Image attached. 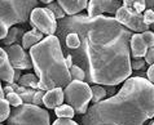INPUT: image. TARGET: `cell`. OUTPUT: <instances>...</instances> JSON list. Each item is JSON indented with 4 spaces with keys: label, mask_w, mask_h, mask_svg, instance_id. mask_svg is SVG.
Here are the masks:
<instances>
[{
    "label": "cell",
    "mask_w": 154,
    "mask_h": 125,
    "mask_svg": "<svg viewBox=\"0 0 154 125\" xmlns=\"http://www.w3.org/2000/svg\"><path fill=\"white\" fill-rule=\"evenodd\" d=\"M69 32H76L80 46L67 52L74 64L85 72V81L97 85H118L130 79L131 37L134 34L110 16H66L58 21L60 41Z\"/></svg>",
    "instance_id": "obj_1"
},
{
    "label": "cell",
    "mask_w": 154,
    "mask_h": 125,
    "mask_svg": "<svg viewBox=\"0 0 154 125\" xmlns=\"http://www.w3.org/2000/svg\"><path fill=\"white\" fill-rule=\"evenodd\" d=\"M154 118V84L135 76L125 81L113 97L92 105L82 116V125H145Z\"/></svg>",
    "instance_id": "obj_2"
},
{
    "label": "cell",
    "mask_w": 154,
    "mask_h": 125,
    "mask_svg": "<svg viewBox=\"0 0 154 125\" xmlns=\"http://www.w3.org/2000/svg\"><path fill=\"white\" fill-rule=\"evenodd\" d=\"M30 55L39 77V90L65 89L71 83L70 68L63 57V49L57 35L45 36L39 44L30 49Z\"/></svg>",
    "instance_id": "obj_3"
},
{
    "label": "cell",
    "mask_w": 154,
    "mask_h": 125,
    "mask_svg": "<svg viewBox=\"0 0 154 125\" xmlns=\"http://www.w3.org/2000/svg\"><path fill=\"white\" fill-rule=\"evenodd\" d=\"M0 39L4 40L9 30L17 23H26L35 8L38 0H0Z\"/></svg>",
    "instance_id": "obj_4"
},
{
    "label": "cell",
    "mask_w": 154,
    "mask_h": 125,
    "mask_svg": "<svg viewBox=\"0 0 154 125\" xmlns=\"http://www.w3.org/2000/svg\"><path fill=\"white\" fill-rule=\"evenodd\" d=\"M7 125H51V118L47 110L32 103H23L12 110Z\"/></svg>",
    "instance_id": "obj_5"
},
{
    "label": "cell",
    "mask_w": 154,
    "mask_h": 125,
    "mask_svg": "<svg viewBox=\"0 0 154 125\" xmlns=\"http://www.w3.org/2000/svg\"><path fill=\"white\" fill-rule=\"evenodd\" d=\"M66 105L74 109L76 115H85L92 101V89L87 81H71L63 89Z\"/></svg>",
    "instance_id": "obj_6"
},
{
    "label": "cell",
    "mask_w": 154,
    "mask_h": 125,
    "mask_svg": "<svg viewBox=\"0 0 154 125\" xmlns=\"http://www.w3.org/2000/svg\"><path fill=\"white\" fill-rule=\"evenodd\" d=\"M56 16L48 8H35L30 17V26L32 28H38L45 36L56 35L58 22Z\"/></svg>",
    "instance_id": "obj_7"
},
{
    "label": "cell",
    "mask_w": 154,
    "mask_h": 125,
    "mask_svg": "<svg viewBox=\"0 0 154 125\" xmlns=\"http://www.w3.org/2000/svg\"><path fill=\"white\" fill-rule=\"evenodd\" d=\"M115 19L121 25L125 26L126 28L137 34H143L150 28V26L145 23L143 13H137L134 9H128L126 7L119 8L117 14H115Z\"/></svg>",
    "instance_id": "obj_8"
},
{
    "label": "cell",
    "mask_w": 154,
    "mask_h": 125,
    "mask_svg": "<svg viewBox=\"0 0 154 125\" xmlns=\"http://www.w3.org/2000/svg\"><path fill=\"white\" fill-rule=\"evenodd\" d=\"M121 7H123L122 0H89L87 16L97 17L104 16L105 13L110 16H115Z\"/></svg>",
    "instance_id": "obj_9"
},
{
    "label": "cell",
    "mask_w": 154,
    "mask_h": 125,
    "mask_svg": "<svg viewBox=\"0 0 154 125\" xmlns=\"http://www.w3.org/2000/svg\"><path fill=\"white\" fill-rule=\"evenodd\" d=\"M4 49H5L8 57H9V61L14 68H18V70H30V68L34 67L31 55L25 52L22 45L14 44L11 46H5Z\"/></svg>",
    "instance_id": "obj_10"
},
{
    "label": "cell",
    "mask_w": 154,
    "mask_h": 125,
    "mask_svg": "<svg viewBox=\"0 0 154 125\" xmlns=\"http://www.w3.org/2000/svg\"><path fill=\"white\" fill-rule=\"evenodd\" d=\"M14 75L16 68L12 66L7 52L4 48H0V77L4 83L7 84H14Z\"/></svg>",
    "instance_id": "obj_11"
},
{
    "label": "cell",
    "mask_w": 154,
    "mask_h": 125,
    "mask_svg": "<svg viewBox=\"0 0 154 125\" xmlns=\"http://www.w3.org/2000/svg\"><path fill=\"white\" fill-rule=\"evenodd\" d=\"M148 45L141 34H134L131 37V57L134 59L145 58L148 53Z\"/></svg>",
    "instance_id": "obj_12"
},
{
    "label": "cell",
    "mask_w": 154,
    "mask_h": 125,
    "mask_svg": "<svg viewBox=\"0 0 154 125\" xmlns=\"http://www.w3.org/2000/svg\"><path fill=\"white\" fill-rule=\"evenodd\" d=\"M63 101H65V93H63L62 88H56V89H51L48 92H45L44 100L43 103L47 109L49 110H54L56 107L61 106Z\"/></svg>",
    "instance_id": "obj_13"
},
{
    "label": "cell",
    "mask_w": 154,
    "mask_h": 125,
    "mask_svg": "<svg viewBox=\"0 0 154 125\" xmlns=\"http://www.w3.org/2000/svg\"><path fill=\"white\" fill-rule=\"evenodd\" d=\"M57 3L62 7L66 16H76L88 8L89 0H57Z\"/></svg>",
    "instance_id": "obj_14"
},
{
    "label": "cell",
    "mask_w": 154,
    "mask_h": 125,
    "mask_svg": "<svg viewBox=\"0 0 154 125\" xmlns=\"http://www.w3.org/2000/svg\"><path fill=\"white\" fill-rule=\"evenodd\" d=\"M43 39H44V34H43L42 31H39L38 28H32V30H30V31L25 32L22 40H21V43H22L21 45L23 46L25 50L31 49L34 45L39 44Z\"/></svg>",
    "instance_id": "obj_15"
},
{
    "label": "cell",
    "mask_w": 154,
    "mask_h": 125,
    "mask_svg": "<svg viewBox=\"0 0 154 125\" xmlns=\"http://www.w3.org/2000/svg\"><path fill=\"white\" fill-rule=\"evenodd\" d=\"M23 35H25V32H23L22 28L13 26V27L9 30V32H8V35L5 36V39H4V40H2V41H3L4 46H11V45L17 44V43H18L20 40H22Z\"/></svg>",
    "instance_id": "obj_16"
},
{
    "label": "cell",
    "mask_w": 154,
    "mask_h": 125,
    "mask_svg": "<svg viewBox=\"0 0 154 125\" xmlns=\"http://www.w3.org/2000/svg\"><path fill=\"white\" fill-rule=\"evenodd\" d=\"M18 84L22 85V87H29L35 90H39V77H38V75L34 74H25L21 77Z\"/></svg>",
    "instance_id": "obj_17"
},
{
    "label": "cell",
    "mask_w": 154,
    "mask_h": 125,
    "mask_svg": "<svg viewBox=\"0 0 154 125\" xmlns=\"http://www.w3.org/2000/svg\"><path fill=\"white\" fill-rule=\"evenodd\" d=\"M92 89V103L93 105H96V103L98 102H101V101H104L106 100L109 96H108V92L105 90V88L102 87V85H97L95 84L93 87H91Z\"/></svg>",
    "instance_id": "obj_18"
},
{
    "label": "cell",
    "mask_w": 154,
    "mask_h": 125,
    "mask_svg": "<svg viewBox=\"0 0 154 125\" xmlns=\"http://www.w3.org/2000/svg\"><path fill=\"white\" fill-rule=\"evenodd\" d=\"M54 114L57 118H63V119H72L75 116V111L71 106L69 105H61L54 109Z\"/></svg>",
    "instance_id": "obj_19"
},
{
    "label": "cell",
    "mask_w": 154,
    "mask_h": 125,
    "mask_svg": "<svg viewBox=\"0 0 154 125\" xmlns=\"http://www.w3.org/2000/svg\"><path fill=\"white\" fill-rule=\"evenodd\" d=\"M9 102L5 98H0V121L4 123V120H8L11 116V109H9Z\"/></svg>",
    "instance_id": "obj_20"
},
{
    "label": "cell",
    "mask_w": 154,
    "mask_h": 125,
    "mask_svg": "<svg viewBox=\"0 0 154 125\" xmlns=\"http://www.w3.org/2000/svg\"><path fill=\"white\" fill-rule=\"evenodd\" d=\"M45 8H48L49 10H52V12H53V14L56 16V18H57V19H62V18H65V17H66L65 10L62 9V7L60 5L57 1H53V3H51V4H47V7H45Z\"/></svg>",
    "instance_id": "obj_21"
},
{
    "label": "cell",
    "mask_w": 154,
    "mask_h": 125,
    "mask_svg": "<svg viewBox=\"0 0 154 125\" xmlns=\"http://www.w3.org/2000/svg\"><path fill=\"white\" fill-rule=\"evenodd\" d=\"M70 75L72 81H85V72L76 64L70 68Z\"/></svg>",
    "instance_id": "obj_22"
},
{
    "label": "cell",
    "mask_w": 154,
    "mask_h": 125,
    "mask_svg": "<svg viewBox=\"0 0 154 125\" xmlns=\"http://www.w3.org/2000/svg\"><path fill=\"white\" fill-rule=\"evenodd\" d=\"M5 100L9 102V105H11V106H13V107H20L21 105H23L22 98H21V97H20V94H17L16 92H14V93L7 94Z\"/></svg>",
    "instance_id": "obj_23"
},
{
    "label": "cell",
    "mask_w": 154,
    "mask_h": 125,
    "mask_svg": "<svg viewBox=\"0 0 154 125\" xmlns=\"http://www.w3.org/2000/svg\"><path fill=\"white\" fill-rule=\"evenodd\" d=\"M134 4H132V9L137 13H143L146 10V3L145 0H132Z\"/></svg>",
    "instance_id": "obj_24"
},
{
    "label": "cell",
    "mask_w": 154,
    "mask_h": 125,
    "mask_svg": "<svg viewBox=\"0 0 154 125\" xmlns=\"http://www.w3.org/2000/svg\"><path fill=\"white\" fill-rule=\"evenodd\" d=\"M141 35H143L145 43H146L148 48L149 49L154 48V32L153 31H149V30H148V31H145V32L141 34Z\"/></svg>",
    "instance_id": "obj_25"
},
{
    "label": "cell",
    "mask_w": 154,
    "mask_h": 125,
    "mask_svg": "<svg viewBox=\"0 0 154 125\" xmlns=\"http://www.w3.org/2000/svg\"><path fill=\"white\" fill-rule=\"evenodd\" d=\"M44 96H45V92H44V90H36L35 96H34V98H32V105H36V106L44 105V103H43Z\"/></svg>",
    "instance_id": "obj_26"
},
{
    "label": "cell",
    "mask_w": 154,
    "mask_h": 125,
    "mask_svg": "<svg viewBox=\"0 0 154 125\" xmlns=\"http://www.w3.org/2000/svg\"><path fill=\"white\" fill-rule=\"evenodd\" d=\"M145 64H146V61H145V58H139V59H132L131 61V66H132V70H143L145 67Z\"/></svg>",
    "instance_id": "obj_27"
},
{
    "label": "cell",
    "mask_w": 154,
    "mask_h": 125,
    "mask_svg": "<svg viewBox=\"0 0 154 125\" xmlns=\"http://www.w3.org/2000/svg\"><path fill=\"white\" fill-rule=\"evenodd\" d=\"M143 14H144V21L146 25L150 26L154 23V10L153 9H146Z\"/></svg>",
    "instance_id": "obj_28"
},
{
    "label": "cell",
    "mask_w": 154,
    "mask_h": 125,
    "mask_svg": "<svg viewBox=\"0 0 154 125\" xmlns=\"http://www.w3.org/2000/svg\"><path fill=\"white\" fill-rule=\"evenodd\" d=\"M52 125H79L75 121H72L71 119H63V118H58L57 120H54V123Z\"/></svg>",
    "instance_id": "obj_29"
},
{
    "label": "cell",
    "mask_w": 154,
    "mask_h": 125,
    "mask_svg": "<svg viewBox=\"0 0 154 125\" xmlns=\"http://www.w3.org/2000/svg\"><path fill=\"white\" fill-rule=\"evenodd\" d=\"M145 61L148 64H153L154 63V48H150L148 50L146 55H145Z\"/></svg>",
    "instance_id": "obj_30"
},
{
    "label": "cell",
    "mask_w": 154,
    "mask_h": 125,
    "mask_svg": "<svg viewBox=\"0 0 154 125\" xmlns=\"http://www.w3.org/2000/svg\"><path fill=\"white\" fill-rule=\"evenodd\" d=\"M102 87H104V85H102ZM117 85H105V90L106 92H108V96L109 97H113V96H115V94H117Z\"/></svg>",
    "instance_id": "obj_31"
},
{
    "label": "cell",
    "mask_w": 154,
    "mask_h": 125,
    "mask_svg": "<svg viewBox=\"0 0 154 125\" xmlns=\"http://www.w3.org/2000/svg\"><path fill=\"white\" fill-rule=\"evenodd\" d=\"M146 77H148L149 81H152V83L154 84V63L149 66L148 71H146Z\"/></svg>",
    "instance_id": "obj_32"
},
{
    "label": "cell",
    "mask_w": 154,
    "mask_h": 125,
    "mask_svg": "<svg viewBox=\"0 0 154 125\" xmlns=\"http://www.w3.org/2000/svg\"><path fill=\"white\" fill-rule=\"evenodd\" d=\"M66 64H67V67L71 68L72 66H74V59H72V55L71 54H67L66 55Z\"/></svg>",
    "instance_id": "obj_33"
},
{
    "label": "cell",
    "mask_w": 154,
    "mask_h": 125,
    "mask_svg": "<svg viewBox=\"0 0 154 125\" xmlns=\"http://www.w3.org/2000/svg\"><path fill=\"white\" fill-rule=\"evenodd\" d=\"M21 77H22V74H21V70H18V68H16V75H14V81H16V83H18V81L21 80Z\"/></svg>",
    "instance_id": "obj_34"
},
{
    "label": "cell",
    "mask_w": 154,
    "mask_h": 125,
    "mask_svg": "<svg viewBox=\"0 0 154 125\" xmlns=\"http://www.w3.org/2000/svg\"><path fill=\"white\" fill-rule=\"evenodd\" d=\"M146 3V9H153L154 8V0H145Z\"/></svg>",
    "instance_id": "obj_35"
},
{
    "label": "cell",
    "mask_w": 154,
    "mask_h": 125,
    "mask_svg": "<svg viewBox=\"0 0 154 125\" xmlns=\"http://www.w3.org/2000/svg\"><path fill=\"white\" fill-rule=\"evenodd\" d=\"M39 1L44 4H51V3H53V0H39Z\"/></svg>",
    "instance_id": "obj_36"
},
{
    "label": "cell",
    "mask_w": 154,
    "mask_h": 125,
    "mask_svg": "<svg viewBox=\"0 0 154 125\" xmlns=\"http://www.w3.org/2000/svg\"><path fill=\"white\" fill-rule=\"evenodd\" d=\"M150 30H152V31H154V23H153V25H150Z\"/></svg>",
    "instance_id": "obj_37"
},
{
    "label": "cell",
    "mask_w": 154,
    "mask_h": 125,
    "mask_svg": "<svg viewBox=\"0 0 154 125\" xmlns=\"http://www.w3.org/2000/svg\"><path fill=\"white\" fill-rule=\"evenodd\" d=\"M150 125H154V121H153V123H152V124H150Z\"/></svg>",
    "instance_id": "obj_38"
},
{
    "label": "cell",
    "mask_w": 154,
    "mask_h": 125,
    "mask_svg": "<svg viewBox=\"0 0 154 125\" xmlns=\"http://www.w3.org/2000/svg\"><path fill=\"white\" fill-rule=\"evenodd\" d=\"M122 1H125V0H122Z\"/></svg>",
    "instance_id": "obj_39"
},
{
    "label": "cell",
    "mask_w": 154,
    "mask_h": 125,
    "mask_svg": "<svg viewBox=\"0 0 154 125\" xmlns=\"http://www.w3.org/2000/svg\"><path fill=\"white\" fill-rule=\"evenodd\" d=\"M3 125H4V124H3ZM5 125H7V124H5Z\"/></svg>",
    "instance_id": "obj_40"
}]
</instances>
